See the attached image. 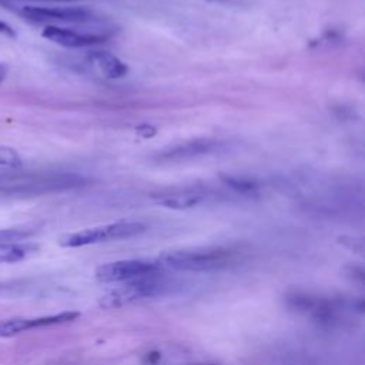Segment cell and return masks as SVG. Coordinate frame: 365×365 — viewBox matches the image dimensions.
<instances>
[{
  "mask_svg": "<svg viewBox=\"0 0 365 365\" xmlns=\"http://www.w3.org/2000/svg\"><path fill=\"white\" fill-rule=\"evenodd\" d=\"M87 180L66 173H17L0 175V197H26L83 187Z\"/></svg>",
  "mask_w": 365,
  "mask_h": 365,
  "instance_id": "cell-1",
  "label": "cell"
},
{
  "mask_svg": "<svg viewBox=\"0 0 365 365\" xmlns=\"http://www.w3.org/2000/svg\"><path fill=\"white\" fill-rule=\"evenodd\" d=\"M235 261V251L222 247L184 248L164 251L157 262L177 271H212L228 267Z\"/></svg>",
  "mask_w": 365,
  "mask_h": 365,
  "instance_id": "cell-2",
  "label": "cell"
},
{
  "mask_svg": "<svg viewBox=\"0 0 365 365\" xmlns=\"http://www.w3.org/2000/svg\"><path fill=\"white\" fill-rule=\"evenodd\" d=\"M145 230V225L138 221H117L100 227L86 228L77 232L66 234L60 238V245L66 248H77L91 244H98L113 240L131 238L141 234Z\"/></svg>",
  "mask_w": 365,
  "mask_h": 365,
  "instance_id": "cell-3",
  "label": "cell"
},
{
  "mask_svg": "<svg viewBox=\"0 0 365 365\" xmlns=\"http://www.w3.org/2000/svg\"><path fill=\"white\" fill-rule=\"evenodd\" d=\"M165 287H167V284L164 282V279L160 278V274L134 279V281H127L123 285L104 294L100 298L98 305L101 308H107V309L108 308H120V307L128 305L134 301H140L144 298L158 295L165 289Z\"/></svg>",
  "mask_w": 365,
  "mask_h": 365,
  "instance_id": "cell-4",
  "label": "cell"
},
{
  "mask_svg": "<svg viewBox=\"0 0 365 365\" xmlns=\"http://www.w3.org/2000/svg\"><path fill=\"white\" fill-rule=\"evenodd\" d=\"M160 269L161 265L157 261L133 258L103 264L96 269V277L101 282H127L158 275Z\"/></svg>",
  "mask_w": 365,
  "mask_h": 365,
  "instance_id": "cell-5",
  "label": "cell"
},
{
  "mask_svg": "<svg viewBox=\"0 0 365 365\" xmlns=\"http://www.w3.org/2000/svg\"><path fill=\"white\" fill-rule=\"evenodd\" d=\"M16 11L29 21L46 23H87L94 19L93 13L80 7H48V6H20Z\"/></svg>",
  "mask_w": 365,
  "mask_h": 365,
  "instance_id": "cell-6",
  "label": "cell"
},
{
  "mask_svg": "<svg viewBox=\"0 0 365 365\" xmlns=\"http://www.w3.org/2000/svg\"><path fill=\"white\" fill-rule=\"evenodd\" d=\"M78 312H60L56 315H47V317H37V318H9L0 321V338H10L14 336L23 331L34 329L40 327H48L56 324H63L73 321L78 317Z\"/></svg>",
  "mask_w": 365,
  "mask_h": 365,
  "instance_id": "cell-7",
  "label": "cell"
},
{
  "mask_svg": "<svg viewBox=\"0 0 365 365\" xmlns=\"http://www.w3.org/2000/svg\"><path fill=\"white\" fill-rule=\"evenodd\" d=\"M41 36L58 46L67 48H81L96 46L98 43L106 41V36L101 34H91V33H80L73 29L61 27V26H46L41 31Z\"/></svg>",
  "mask_w": 365,
  "mask_h": 365,
  "instance_id": "cell-8",
  "label": "cell"
},
{
  "mask_svg": "<svg viewBox=\"0 0 365 365\" xmlns=\"http://www.w3.org/2000/svg\"><path fill=\"white\" fill-rule=\"evenodd\" d=\"M221 143L215 140H194L187 141L174 147H170L161 153H158L157 160L163 163H175L185 161L195 157H202L211 154L220 148Z\"/></svg>",
  "mask_w": 365,
  "mask_h": 365,
  "instance_id": "cell-9",
  "label": "cell"
},
{
  "mask_svg": "<svg viewBox=\"0 0 365 365\" xmlns=\"http://www.w3.org/2000/svg\"><path fill=\"white\" fill-rule=\"evenodd\" d=\"M151 197L157 204L173 210H187L202 201V194L192 188L164 190L151 194Z\"/></svg>",
  "mask_w": 365,
  "mask_h": 365,
  "instance_id": "cell-10",
  "label": "cell"
},
{
  "mask_svg": "<svg viewBox=\"0 0 365 365\" xmlns=\"http://www.w3.org/2000/svg\"><path fill=\"white\" fill-rule=\"evenodd\" d=\"M87 57L107 78H121L128 73L127 64L107 50H91Z\"/></svg>",
  "mask_w": 365,
  "mask_h": 365,
  "instance_id": "cell-11",
  "label": "cell"
},
{
  "mask_svg": "<svg viewBox=\"0 0 365 365\" xmlns=\"http://www.w3.org/2000/svg\"><path fill=\"white\" fill-rule=\"evenodd\" d=\"M221 180H222V182H224L227 187H230L231 190H234L235 192L242 194V195H255L257 191H258L257 182L252 181V180H250V178L221 174Z\"/></svg>",
  "mask_w": 365,
  "mask_h": 365,
  "instance_id": "cell-12",
  "label": "cell"
},
{
  "mask_svg": "<svg viewBox=\"0 0 365 365\" xmlns=\"http://www.w3.org/2000/svg\"><path fill=\"white\" fill-rule=\"evenodd\" d=\"M33 247L20 244H1L0 245V264L3 262H19L27 257Z\"/></svg>",
  "mask_w": 365,
  "mask_h": 365,
  "instance_id": "cell-13",
  "label": "cell"
},
{
  "mask_svg": "<svg viewBox=\"0 0 365 365\" xmlns=\"http://www.w3.org/2000/svg\"><path fill=\"white\" fill-rule=\"evenodd\" d=\"M0 165H6L10 168H20L23 165V160L14 148L7 145H0Z\"/></svg>",
  "mask_w": 365,
  "mask_h": 365,
  "instance_id": "cell-14",
  "label": "cell"
},
{
  "mask_svg": "<svg viewBox=\"0 0 365 365\" xmlns=\"http://www.w3.org/2000/svg\"><path fill=\"white\" fill-rule=\"evenodd\" d=\"M27 235H30L29 231L21 228H7L0 230V245L1 244H14L21 240H24Z\"/></svg>",
  "mask_w": 365,
  "mask_h": 365,
  "instance_id": "cell-15",
  "label": "cell"
},
{
  "mask_svg": "<svg viewBox=\"0 0 365 365\" xmlns=\"http://www.w3.org/2000/svg\"><path fill=\"white\" fill-rule=\"evenodd\" d=\"M137 133H138L140 135H143V137L147 138V137H151V135L155 134V128L151 127V125H148V124H144V125L137 127Z\"/></svg>",
  "mask_w": 365,
  "mask_h": 365,
  "instance_id": "cell-16",
  "label": "cell"
},
{
  "mask_svg": "<svg viewBox=\"0 0 365 365\" xmlns=\"http://www.w3.org/2000/svg\"><path fill=\"white\" fill-rule=\"evenodd\" d=\"M0 34H4L7 37H16V31L13 30V27L1 20H0Z\"/></svg>",
  "mask_w": 365,
  "mask_h": 365,
  "instance_id": "cell-17",
  "label": "cell"
},
{
  "mask_svg": "<svg viewBox=\"0 0 365 365\" xmlns=\"http://www.w3.org/2000/svg\"><path fill=\"white\" fill-rule=\"evenodd\" d=\"M7 71H9L7 64L0 63V84H1V83H3V80L7 77Z\"/></svg>",
  "mask_w": 365,
  "mask_h": 365,
  "instance_id": "cell-18",
  "label": "cell"
},
{
  "mask_svg": "<svg viewBox=\"0 0 365 365\" xmlns=\"http://www.w3.org/2000/svg\"><path fill=\"white\" fill-rule=\"evenodd\" d=\"M10 0H0V3H7ZM51 1H78V0H51Z\"/></svg>",
  "mask_w": 365,
  "mask_h": 365,
  "instance_id": "cell-19",
  "label": "cell"
},
{
  "mask_svg": "<svg viewBox=\"0 0 365 365\" xmlns=\"http://www.w3.org/2000/svg\"><path fill=\"white\" fill-rule=\"evenodd\" d=\"M207 1H225V0H207Z\"/></svg>",
  "mask_w": 365,
  "mask_h": 365,
  "instance_id": "cell-20",
  "label": "cell"
},
{
  "mask_svg": "<svg viewBox=\"0 0 365 365\" xmlns=\"http://www.w3.org/2000/svg\"><path fill=\"white\" fill-rule=\"evenodd\" d=\"M208 365H211V364H208Z\"/></svg>",
  "mask_w": 365,
  "mask_h": 365,
  "instance_id": "cell-21",
  "label": "cell"
}]
</instances>
